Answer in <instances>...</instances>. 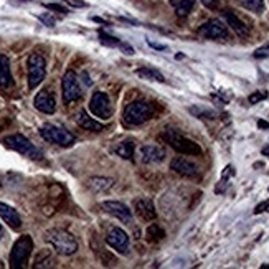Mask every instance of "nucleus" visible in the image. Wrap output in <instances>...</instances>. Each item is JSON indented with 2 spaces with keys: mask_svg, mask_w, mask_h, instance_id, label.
Returning <instances> with one entry per match:
<instances>
[{
  "mask_svg": "<svg viewBox=\"0 0 269 269\" xmlns=\"http://www.w3.org/2000/svg\"><path fill=\"white\" fill-rule=\"evenodd\" d=\"M45 239L53 246V249L58 254L63 256H71L78 251V241L74 239L71 233H68L60 228H53L45 233Z\"/></svg>",
  "mask_w": 269,
  "mask_h": 269,
  "instance_id": "f257e3e1",
  "label": "nucleus"
},
{
  "mask_svg": "<svg viewBox=\"0 0 269 269\" xmlns=\"http://www.w3.org/2000/svg\"><path fill=\"white\" fill-rule=\"evenodd\" d=\"M156 107L152 102L147 101H134L124 109V122L129 125H141L154 117Z\"/></svg>",
  "mask_w": 269,
  "mask_h": 269,
  "instance_id": "f03ea898",
  "label": "nucleus"
},
{
  "mask_svg": "<svg viewBox=\"0 0 269 269\" xmlns=\"http://www.w3.org/2000/svg\"><path fill=\"white\" fill-rule=\"evenodd\" d=\"M164 139L179 154H184V156H202V147H200L197 142H193L192 139L182 136L180 132H177L174 129H165Z\"/></svg>",
  "mask_w": 269,
  "mask_h": 269,
  "instance_id": "7ed1b4c3",
  "label": "nucleus"
},
{
  "mask_svg": "<svg viewBox=\"0 0 269 269\" xmlns=\"http://www.w3.org/2000/svg\"><path fill=\"white\" fill-rule=\"evenodd\" d=\"M2 142L5 144V147L12 149V151L19 152V154H22V156H25L28 159H33V160L43 159V152L40 151L38 147L33 146L32 142L28 141L25 136H22V134L7 136V137H4Z\"/></svg>",
  "mask_w": 269,
  "mask_h": 269,
  "instance_id": "20e7f679",
  "label": "nucleus"
},
{
  "mask_svg": "<svg viewBox=\"0 0 269 269\" xmlns=\"http://www.w3.org/2000/svg\"><path fill=\"white\" fill-rule=\"evenodd\" d=\"M33 249V239L28 236V234H24L15 241L12 253H10V267L14 269H20L25 267L28 262V257L32 254Z\"/></svg>",
  "mask_w": 269,
  "mask_h": 269,
  "instance_id": "39448f33",
  "label": "nucleus"
},
{
  "mask_svg": "<svg viewBox=\"0 0 269 269\" xmlns=\"http://www.w3.org/2000/svg\"><path fill=\"white\" fill-rule=\"evenodd\" d=\"M40 134L47 142L50 144H56L60 147H70L74 144V136L66 130L61 125H55V124H43L42 129H40Z\"/></svg>",
  "mask_w": 269,
  "mask_h": 269,
  "instance_id": "423d86ee",
  "label": "nucleus"
},
{
  "mask_svg": "<svg viewBox=\"0 0 269 269\" xmlns=\"http://www.w3.org/2000/svg\"><path fill=\"white\" fill-rule=\"evenodd\" d=\"M47 74V61L42 55L33 53L28 58V88L35 89L37 86L45 79Z\"/></svg>",
  "mask_w": 269,
  "mask_h": 269,
  "instance_id": "0eeeda50",
  "label": "nucleus"
},
{
  "mask_svg": "<svg viewBox=\"0 0 269 269\" xmlns=\"http://www.w3.org/2000/svg\"><path fill=\"white\" fill-rule=\"evenodd\" d=\"M61 88H63V101L66 104H70L73 101H78L83 94L81 84H79V79L74 71L65 73V76L61 79Z\"/></svg>",
  "mask_w": 269,
  "mask_h": 269,
  "instance_id": "6e6552de",
  "label": "nucleus"
},
{
  "mask_svg": "<svg viewBox=\"0 0 269 269\" xmlns=\"http://www.w3.org/2000/svg\"><path fill=\"white\" fill-rule=\"evenodd\" d=\"M198 35L208 40H226L230 37L226 25L218 19H211L198 28Z\"/></svg>",
  "mask_w": 269,
  "mask_h": 269,
  "instance_id": "1a4fd4ad",
  "label": "nucleus"
},
{
  "mask_svg": "<svg viewBox=\"0 0 269 269\" xmlns=\"http://www.w3.org/2000/svg\"><path fill=\"white\" fill-rule=\"evenodd\" d=\"M89 111L99 119H109L112 116V106L106 93H94L89 101Z\"/></svg>",
  "mask_w": 269,
  "mask_h": 269,
  "instance_id": "9d476101",
  "label": "nucleus"
},
{
  "mask_svg": "<svg viewBox=\"0 0 269 269\" xmlns=\"http://www.w3.org/2000/svg\"><path fill=\"white\" fill-rule=\"evenodd\" d=\"M106 243L109 244L114 251H117V253H121V254L129 253V236L121 228H117V226L111 228L106 234Z\"/></svg>",
  "mask_w": 269,
  "mask_h": 269,
  "instance_id": "9b49d317",
  "label": "nucleus"
},
{
  "mask_svg": "<svg viewBox=\"0 0 269 269\" xmlns=\"http://www.w3.org/2000/svg\"><path fill=\"white\" fill-rule=\"evenodd\" d=\"M101 208L106 211L107 215L114 216V218L121 220L122 223H132V211H130L124 203L121 202H102Z\"/></svg>",
  "mask_w": 269,
  "mask_h": 269,
  "instance_id": "f8f14e48",
  "label": "nucleus"
},
{
  "mask_svg": "<svg viewBox=\"0 0 269 269\" xmlns=\"http://www.w3.org/2000/svg\"><path fill=\"white\" fill-rule=\"evenodd\" d=\"M170 169L179 174L182 177H187V179H197L200 170L197 167V164H193L192 160H188L185 157H175L172 160L170 164Z\"/></svg>",
  "mask_w": 269,
  "mask_h": 269,
  "instance_id": "ddd939ff",
  "label": "nucleus"
},
{
  "mask_svg": "<svg viewBox=\"0 0 269 269\" xmlns=\"http://www.w3.org/2000/svg\"><path fill=\"white\" fill-rule=\"evenodd\" d=\"M139 157L144 164H160L165 159V149L156 144L142 146L139 151Z\"/></svg>",
  "mask_w": 269,
  "mask_h": 269,
  "instance_id": "4468645a",
  "label": "nucleus"
},
{
  "mask_svg": "<svg viewBox=\"0 0 269 269\" xmlns=\"http://www.w3.org/2000/svg\"><path fill=\"white\" fill-rule=\"evenodd\" d=\"M134 210L137 216L144 221H154L157 218V211H156V207H154V202L149 198L134 200Z\"/></svg>",
  "mask_w": 269,
  "mask_h": 269,
  "instance_id": "2eb2a0df",
  "label": "nucleus"
},
{
  "mask_svg": "<svg viewBox=\"0 0 269 269\" xmlns=\"http://www.w3.org/2000/svg\"><path fill=\"white\" fill-rule=\"evenodd\" d=\"M35 107L43 114H53L56 111V101L55 96L50 93L48 89L40 91V93L35 96V101H33Z\"/></svg>",
  "mask_w": 269,
  "mask_h": 269,
  "instance_id": "dca6fc26",
  "label": "nucleus"
},
{
  "mask_svg": "<svg viewBox=\"0 0 269 269\" xmlns=\"http://www.w3.org/2000/svg\"><path fill=\"white\" fill-rule=\"evenodd\" d=\"M74 121L79 125V127H83L84 130H91V132H101V130L106 129V125L96 121L94 117H91L86 111H79L76 116H74Z\"/></svg>",
  "mask_w": 269,
  "mask_h": 269,
  "instance_id": "f3484780",
  "label": "nucleus"
},
{
  "mask_svg": "<svg viewBox=\"0 0 269 269\" xmlns=\"http://www.w3.org/2000/svg\"><path fill=\"white\" fill-rule=\"evenodd\" d=\"M223 15H225L226 24L233 28V32L236 33L239 38H246V37L249 35V27L246 25L236 14L231 12V10H225V12H223Z\"/></svg>",
  "mask_w": 269,
  "mask_h": 269,
  "instance_id": "a211bd4d",
  "label": "nucleus"
},
{
  "mask_svg": "<svg viewBox=\"0 0 269 269\" xmlns=\"http://www.w3.org/2000/svg\"><path fill=\"white\" fill-rule=\"evenodd\" d=\"M0 218L7 223L12 230H19L22 226L20 215L17 213V210H14L12 207H9L7 203H2V202H0Z\"/></svg>",
  "mask_w": 269,
  "mask_h": 269,
  "instance_id": "6ab92c4d",
  "label": "nucleus"
},
{
  "mask_svg": "<svg viewBox=\"0 0 269 269\" xmlns=\"http://www.w3.org/2000/svg\"><path fill=\"white\" fill-rule=\"evenodd\" d=\"M14 86L12 71H10V61L5 55H0V88L10 89Z\"/></svg>",
  "mask_w": 269,
  "mask_h": 269,
  "instance_id": "aec40b11",
  "label": "nucleus"
},
{
  "mask_svg": "<svg viewBox=\"0 0 269 269\" xmlns=\"http://www.w3.org/2000/svg\"><path fill=\"white\" fill-rule=\"evenodd\" d=\"M91 246H93V251H94V256H96V259H98L101 264H104V266H116L117 264V259H116V256L111 254L109 251L104 249L102 246H98L94 241V238H93V241H91Z\"/></svg>",
  "mask_w": 269,
  "mask_h": 269,
  "instance_id": "412c9836",
  "label": "nucleus"
},
{
  "mask_svg": "<svg viewBox=\"0 0 269 269\" xmlns=\"http://www.w3.org/2000/svg\"><path fill=\"white\" fill-rule=\"evenodd\" d=\"M88 187L96 193H104L114 187V180L107 179V177H91L88 180Z\"/></svg>",
  "mask_w": 269,
  "mask_h": 269,
  "instance_id": "4be33fe9",
  "label": "nucleus"
},
{
  "mask_svg": "<svg viewBox=\"0 0 269 269\" xmlns=\"http://www.w3.org/2000/svg\"><path fill=\"white\" fill-rule=\"evenodd\" d=\"M137 76L142 78V79H151V81H159V83H164L165 78L164 74L154 70V68H149V66H144V68H139L137 70Z\"/></svg>",
  "mask_w": 269,
  "mask_h": 269,
  "instance_id": "5701e85b",
  "label": "nucleus"
},
{
  "mask_svg": "<svg viewBox=\"0 0 269 269\" xmlns=\"http://www.w3.org/2000/svg\"><path fill=\"white\" fill-rule=\"evenodd\" d=\"M172 4L175 7L177 17H187L195 7V0H172Z\"/></svg>",
  "mask_w": 269,
  "mask_h": 269,
  "instance_id": "b1692460",
  "label": "nucleus"
},
{
  "mask_svg": "<svg viewBox=\"0 0 269 269\" xmlns=\"http://www.w3.org/2000/svg\"><path fill=\"white\" fill-rule=\"evenodd\" d=\"M134 142L132 141H124V142H121L116 149H114V152L117 154L119 157H122V159H125V160H132V157H134Z\"/></svg>",
  "mask_w": 269,
  "mask_h": 269,
  "instance_id": "393cba45",
  "label": "nucleus"
},
{
  "mask_svg": "<svg viewBox=\"0 0 269 269\" xmlns=\"http://www.w3.org/2000/svg\"><path fill=\"white\" fill-rule=\"evenodd\" d=\"M164 238H165V231L159 225H156V223L147 228V239L149 241L156 243V241H160V239H164Z\"/></svg>",
  "mask_w": 269,
  "mask_h": 269,
  "instance_id": "a878e982",
  "label": "nucleus"
},
{
  "mask_svg": "<svg viewBox=\"0 0 269 269\" xmlns=\"http://www.w3.org/2000/svg\"><path fill=\"white\" fill-rule=\"evenodd\" d=\"M241 5L246 10L254 14H262V10H264V0H241Z\"/></svg>",
  "mask_w": 269,
  "mask_h": 269,
  "instance_id": "bb28decb",
  "label": "nucleus"
},
{
  "mask_svg": "<svg viewBox=\"0 0 269 269\" xmlns=\"http://www.w3.org/2000/svg\"><path fill=\"white\" fill-rule=\"evenodd\" d=\"M53 257L48 253V251H42V253H38L37 259H35V267H51L53 266Z\"/></svg>",
  "mask_w": 269,
  "mask_h": 269,
  "instance_id": "cd10ccee",
  "label": "nucleus"
},
{
  "mask_svg": "<svg viewBox=\"0 0 269 269\" xmlns=\"http://www.w3.org/2000/svg\"><path fill=\"white\" fill-rule=\"evenodd\" d=\"M188 111H190L193 116L202 117V119H215L216 117V112L215 111L205 109V107H190Z\"/></svg>",
  "mask_w": 269,
  "mask_h": 269,
  "instance_id": "c85d7f7f",
  "label": "nucleus"
},
{
  "mask_svg": "<svg viewBox=\"0 0 269 269\" xmlns=\"http://www.w3.org/2000/svg\"><path fill=\"white\" fill-rule=\"evenodd\" d=\"M267 98V93L266 91H254L253 94H249V98H248V101H249V104H257L259 101H264Z\"/></svg>",
  "mask_w": 269,
  "mask_h": 269,
  "instance_id": "c756f323",
  "label": "nucleus"
},
{
  "mask_svg": "<svg viewBox=\"0 0 269 269\" xmlns=\"http://www.w3.org/2000/svg\"><path fill=\"white\" fill-rule=\"evenodd\" d=\"M99 40H101V43L109 45V47H119V43H121L116 37H109V35H106V33H101Z\"/></svg>",
  "mask_w": 269,
  "mask_h": 269,
  "instance_id": "7c9ffc66",
  "label": "nucleus"
},
{
  "mask_svg": "<svg viewBox=\"0 0 269 269\" xmlns=\"http://www.w3.org/2000/svg\"><path fill=\"white\" fill-rule=\"evenodd\" d=\"M45 7L48 10H53V12H60V14H68V9L63 7L60 4H45Z\"/></svg>",
  "mask_w": 269,
  "mask_h": 269,
  "instance_id": "2f4dec72",
  "label": "nucleus"
},
{
  "mask_svg": "<svg viewBox=\"0 0 269 269\" xmlns=\"http://www.w3.org/2000/svg\"><path fill=\"white\" fill-rule=\"evenodd\" d=\"M38 19L43 22L47 27H55V19L51 15H47V14H43V15H38Z\"/></svg>",
  "mask_w": 269,
  "mask_h": 269,
  "instance_id": "473e14b6",
  "label": "nucleus"
},
{
  "mask_svg": "<svg viewBox=\"0 0 269 269\" xmlns=\"http://www.w3.org/2000/svg\"><path fill=\"white\" fill-rule=\"evenodd\" d=\"M264 56H269V43L264 45L262 48L256 50V53H254V58H264Z\"/></svg>",
  "mask_w": 269,
  "mask_h": 269,
  "instance_id": "72a5a7b5",
  "label": "nucleus"
},
{
  "mask_svg": "<svg viewBox=\"0 0 269 269\" xmlns=\"http://www.w3.org/2000/svg\"><path fill=\"white\" fill-rule=\"evenodd\" d=\"M147 43H149V47H152L154 50H157V51H165V50H167V45H162V43L152 42V40H147Z\"/></svg>",
  "mask_w": 269,
  "mask_h": 269,
  "instance_id": "f704fd0d",
  "label": "nucleus"
},
{
  "mask_svg": "<svg viewBox=\"0 0 269 269\" xmlns=\"http://www.w3.org/2000/svg\"><path fill=\"white\" fill-rule=\"evenodd\" d=\"M267 208H269V200H266V202L257 205V207L254 208V215H259V213H262V211H266Z\"/></svg>",
  "mask_w": 269,
  "mask_h": 269,
  "instance_id": "c9c22d12",
  "label": "nucleus"
},
{
  "mask_svg": "<svg viewBox=\"0 0 269 269\" xmlns=\"http://www.w3.org/2000/svg\"><path fill=\"white\" fill-rule=\"evenodd\" d=\"M200 2H202L207 9H216L220 4V0H200Z\"/></svg>",
  "mask_w": 269,
  "mask_h": 269,
  "instance_id": "e433bc0d",
  "label": "nucleus"
},
{
  "mask_svg": "<svg viewBox=\"0 0 269 269\" xmlns=\"http://www.w3.org/2000/svg\"><path fill=\"white\" fill-rule=\"evenodd\" d=\"M119 47L124 51L125 55H134V48L130 47V45H125V43H119Z\"/></svg>",
  "mask_w": 269,
  "mask_h": 269,
  "instance_id": "4c0bfd02",
  "label": "nucleus"
},
{
  "mask_svg": "<svg viewBox=\"0 0 269 269\" xmlns=\"http://www.w3.org/2000/svg\"><path fill=\"white\" fill-rule=\"evenodd\" d=\"M73 7H86V4L84 2H81V0H68Z\"/></svg>",
  "mask_w": 269,
  "mask_h": 269,
  "instance_id": "58836bf2",
  "label": "nucleus"
},
{
  "mask_svg": "<svg viewBox=\"0 0 269 269\" xmlns=\"http://www.w3.org/2000/svg\"><path fill=\"white\" fill-rule=\"evenodd\" d=\"M257 127H261V129H269V122H266V121H257Z\"/></svg>",
  "mask_w": 269,
  "mask_h": 269,
  "instance_id": "ea45409f",
  "label": "nucleus"
},
{
  "mask_svg": "<svg viewBox=\"0 0 269 269\" xmlns=\"http://www.w3.org/2000/svg\"><path fill=\"white\" fill-rule=\"evenodd\" d=\"M262 156H264V157H269V146L262 147Z\"/></svg>",
  "mask_w": 269,
  "mask_h": 269,
  "instance_id": "a19ab883",
  "label": "nucleus"
},
{
  "mask_svg": "<svg viewBox=\"0 0 269 269\" xmlns=\"http://www.w3.org/2000/svg\"><path fill=\"white\" fill-rule=\"evenodd\" d=\"M2 234H4V230H2V225H0V238H2Z\"/></svg>",
  "mask_w": 269,
  "mask_h": 269,
  "instance_id": "79ce46f5",
  "label": "nucleus"
}]
</instances>
